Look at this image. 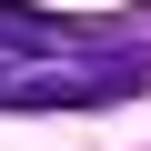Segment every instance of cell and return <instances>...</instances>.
Here are the masks:
<instances>
[{
  "mask_svg": "<svg viewBox=\"0 0 151 151\" xmlns=\"http://www.w3.org/2000/svg\"><path fill=\"white\" fill-rule=\"evenodd\" d=\"M121 30H81V20H40L0 0V111H91L121 91H151V50L121 60Z\"/></svg>",
  "mask_w": 151,
  "mask_h": 151,
  "instance_id": "1",
  "label": "cell"
}]
</instances>
